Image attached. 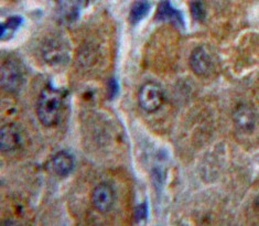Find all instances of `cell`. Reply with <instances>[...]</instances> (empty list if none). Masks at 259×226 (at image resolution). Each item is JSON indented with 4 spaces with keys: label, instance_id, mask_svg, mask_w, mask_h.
I'll return each mask as SVG.
<instances>
[{
    "label": "cell",
    "instance_id": "obj_1",
    "mask_svg": "<svg viewBox=\"0 0 259 226\" xmlns=\"http://www.w3.org/2000/svg\"><path fill=\"white\" fill-rule=\"evenodd\" d=\"M66 93L46 85L36 102V115L41 123L47 127H54L59 124L65 107Z\"/></svg>",
    "mask_w": 259,
    "mask_h": 226
},
{
    "label": "cell",
    "instance_id": "obj_2",
    "mask_svg": "<svg viewBox=\"0 0 259 226\" xmlns=\"http://www.w3.org/2000/svg\"><path fill=\"white\" fill-rule=\"evenodd\" d=\"M24 81L23 71L16 60L5 61L2 68V86L5 91L15 93L19 91Z\"/></svg>",
    "mask_w": 259,
    "mask_h": 226
},
{
    "label": "cell",
    "instance_id": "obj_3",
    "mask_svg": "<svg viewBox=\"0 0 259 226\" xmlns=\"http://www.w3.org/2000/svg\"><path fill=\"white\" fill-rule=\"evenodd\" d=\"M138 101L140 107L146 112H156L163 105L164 94L156 83H146L139 91Z\"/></svg>",
    "mask_w": 259,
    "mask_h": 226
},
{
    "label": "cell",
    "instance_id": "obj_4",
    "mask_svg": "<svg viewBox=\"0 0 259 226\" xmlns=\"http://www.w3.org/2000/svg\"><path fill=\"white\" fill-rule=\"evenodd\" d=\"M190 64L193 72L199 76H208L215 69L213 56L204 47L194 49L190 57Z\"/></svg>",
    "mask_w": 259,
    "mask_h": 226
},
{
    "label": "cell",
    "instance_id": "obj_5",
    "mask_svg": "<svg viewBox=\"0 0 259 226\" xmlns=\"http://www.w3.org/2000/svg\"><path fill=\"white\" fill-rule=\"evenodd\" d=\"M42 54L47 62L51 65L66 62L67 58H69V51H67L64 43L55 39H50L46 42Z\"/></svg>",
    "mask_w": 259,
    "mask_h": 226
},
{
    "label": "cell",
    "instance_id": "obj_6",
    "mask_svg": "<svg viewBox=\"0 0 259 226\" xmlns=\"http://www.w3.org/2000/svg\"><path fill=\"white\" fill-rule=\"evenodd\" d=\"M22 136L19 127L16 124L6 125L2 128V140L0 146L4 152H11L22 146Z\"/></svg>",
    "mask_w": 259,
    "mask_h": 226
},
{
    "label": "cell",
    "instance_id": "obj_7",
    "mask_svg": "<svg viewBox=\"0 0 259 226\" xmlns=\"http://www.w3.org/2000/svg\"><path fill=\"white\" fill-rule=\"evenodd\" d=\"M92 203L100 212H107L114 203V191L106 183L97 186L92 193Z\"/></svg>",
    "mask_w": 259,
    "mask_h": 226
},
{
    "label": "cell",
    "instance_id": "obj_8",
    "mask_svg": "<svg viewBox=\"0 0 259 226\" xmlns=\"http://www.w3.org/2000/svg\"><path fill=\"white\" fill-rule=\"evenodd\" d=\"M234 121L243 131H252L256 124V116L252 109L246 105H240L234 113Z\"/></svg>",
    "mask_w": 259,
    "mask_h": 226
},
{
    "label": "cell",
    "instance_id": "obj_9",
    "mask_svg": "<svg viewBox=\"0 0 259 226\" xmlns=\"http://www.w3.org/2000/svg\"><path fill=\"white\" fill-rule=\"evenodd\" d=\"M88 5V3L84 2H59L58 3V17L61 22L64 23H71L75 21L78 15L79 10L83 8L82 6Z\"/></svg>",
    "mask_w": 259,
    "mask_h": 226
},
{
    "label": "cell",
    "instance_id": "obj_10",
    "mask_svg": "<svg viewBox=\"0 0 259 226\" xmlns=\"http://www.w3.org/2000/svg\"><path fill=\"white\" fill-rule=\"evenodd\" d=\"M51 167L59 176L69 175L74 168V159L66 151H60L51 159Z\"/></svg>",
    "mask_w": 259,
    "mask_h": 226
},
{
    "label": "cell",
    "instance_id": "obj_11",
    "mask_svg": "<svg viewBox=\"0 0 259 226\" xmlns=\"http://www.w3.org/2000/svg\"><path fill=\"white\" fill-rule=\"evenodd\" d=\"M156 19L171 22L177 27H181V28L184 27L182 14L179 10L172 7L169 2L160 3L159 7H158V11L156 14Z\"/></svg>",
    "mask_w": 259,
    "mask_h": 226
},
{
    "label": "cell",
    "instance_id": "obj_12",
    "mask_svg": "<svg viewBox=\"0 0 259 226\" xmlns=\"http://www.w3.org/2000/svg\"><path fill=\"white\" fill-rule=\"evenodd\" d=\"M150 5L148 2H135L129 12V21L132 24L138 23L140 20H143L145 16L149 11Z\"/></svg>",
    "mask_w": 259,
    "mask_h": 226
},
{
    "label": "cell",
    "instance_id": "obj_13",
    "mask_svg": "<svg viewBox=\"0 0 259 226\" xmlns=\"http://www.w3.org/2000/svg\"><path fill=\"white\" fill-rule=\"evenodd\" d=\"M22 18L20 16H12L5 23L2 24V39H9L12 34L15 33L16 30L19 28L22 23Z\"/></svg>",
    "mask_w": 259,
    "mask_h": 226
},
{
    "label": "cell",
    "instance_id": "obj_14",
    "mask_svg": "<svg viewBox=\"0 0 259 226\" xmlns=\"http://www.w3.org/2000/svg\"><path fill=\"white\" fill-rule=\"evenodd\" d=\"M191 14H192L194 20L199 21V22H203L205 19V16H206L204 6H203V4L200 2L191 3Z\"/></svg>",
    "mask_w": 259,
    "mask_h": 226
},
{
    "label": "cell",
    "instance_id": "obj_15",
    "mask_svg": "<svg viewBox=\"0 0 259 226\" xmlns=\"http://www.w3.org/2000/svg\"><path fill=\"white\" fill-rule=\"evenodd\" d=\"M147 214H148V209H147V203L144 202L143 204L138 205L135 209V221L139 222L143 221V219L147 218Z\"/></svg>",
    "mask_w": 259,
    "mask_h": 226
},
{
    "label": "cell",
    "instance_id": "obj_16",
    "mask_svg": "<svg viewBox=\"0 0 259 226\" xmlns=\"http://www.w3.org/2000/svg\"><path fill=\"white\" fill-rule=\"evenodd\" d=\"M107 91H108V99L113 100L114 97L118 93V83H117L116 79L112 77L108 81L107 84Z\"/></svg>",
    "mask_w": 259,
    "mask_h": 226
}]
</instances>
